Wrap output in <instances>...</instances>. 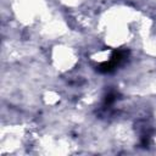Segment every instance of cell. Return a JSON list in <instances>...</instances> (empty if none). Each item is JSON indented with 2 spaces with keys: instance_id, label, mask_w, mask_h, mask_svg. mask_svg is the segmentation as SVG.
I'll return each mask as SVG.
<instances>
[{
  "instance_id": "1",
  "label": "cell",
  "mask_w": 156,
  "mask_h": 156,
  "mask_svg": "<svg viewBox=\"0 0 156 156\" xmlns=\"http://www.w3.org/2000/svg\"><path fill=\"white\" fill-rule=\"evenodd\" d=\"M128 56H129V51L126 49L115 50V51H112L110 60L100 63L96 67V71L100 73H112L117 67H119L128 60Z\"/></svg>"
},
{
  "instance_id": "2",
  "label": "cell",
  "mask_w": 156,
  "mask_h": 156,
  "mask_svg": "<svg viewBox=\"0 0 156 156\" xmlns=\"http://www.w3.org/2000/svg\"><path fill=\"white\" fill-rule=\"evenodd\" d=\"M117 96H118V94L116 93V91H110V93H107L106 94V96H105V101H104V105L105 106H111L116 100H117Z\"/></svg>"
}]
</instances>
